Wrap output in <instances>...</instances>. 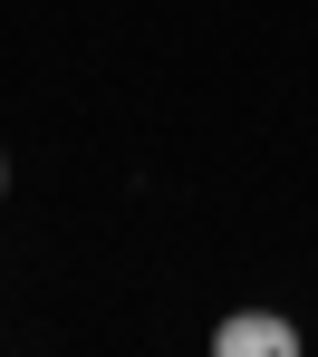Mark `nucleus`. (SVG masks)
<instances>
[{"label":"nucleus","mask_w":318,"mask_h":357,"mask_svg":"<svg viewBox=\"0 0 318 357\" xmlns=\"http://www.w3.org/2000/svg\"><path fill=\"white\" fill-rule=\"evenodd\" d=\"M212 357H309V348H299V319L232 309V319H212Z\"/></svg>","instance_id":"obj_1"}]
</instances>
